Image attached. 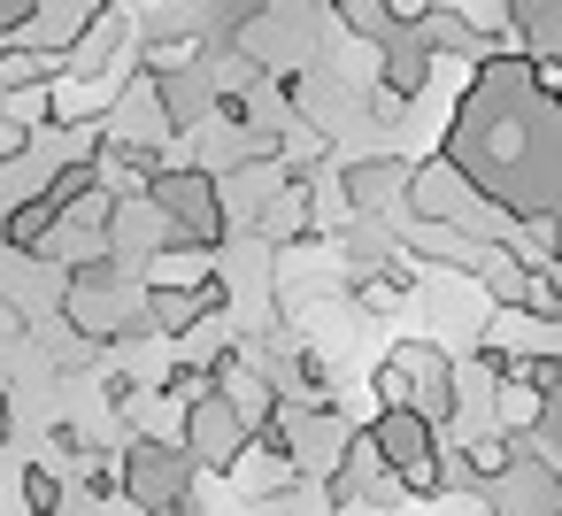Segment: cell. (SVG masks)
<instances>
[{
  "label": "cell",
  "mask_w": 562,
  "mask_h": 516,
  "mask_svg": "<svg viewBox=\"0 0 562 516\" xmlns=\"http://www.w3.org/2000/svg\"><path fill=\"white\" fill-rule=\"evenodd\" d=\"M193 462L178 455V439H155V431H132L124 439V508L132 516H162L178 501H193Z\"/></svg>",
  "instance_id": "obj_1"
},
{
  "label": "cell",
  "mask_w": 562,
  "mask_h": 516,
  "mask_svg": "<svg viewBox=\"0 0 562 516\" xmlns=\"http://www.w3.org/2000/svg\"><path fill=\"white\" fill-rule=\"evenodd\" d=\"M255 447V431H247V416L224 401V393H209L201 408H186L178 416V455L193 462V470H216V478H232V462Z\"/></svg>",
  "instance_id": "obj_2"
},
{
  "label": "cell",
  "mask_w": 562,
  "mask_h": 516,
  "mask_svg": "<svg viewBox=\"0 0 562 516\" xmlns=\"http://www.w3.org/2000/svg\"><path fill=\"white\" fill-rule=\"evenodd\" d=\"M362 439L378 447V462L401 478V470H416V462H431L439 455V424L424 416V408H378L370 424H362Z\"/></svg>",
  "instance_id": "obj_3"
},
{
  "label": "cell",
  "mask_w": 562,
  "mask_h": 516,
  "mask_svg": "<svg viewBox=\"0 0 562 516\" xmlns=\"http://www.w3.org/2000/svg\"><path fill=\"white\" fill-rule=\"evenodd\" d=\"M508 47L524 63H562V0H508Z\"/></svg>",
  "instance_id": "obj_4"
},
{
  "label": "cell",
  "mask_w": 562,
  "mask_h": 516,
  "mask_svg": "<svg viewBox=\"0 0 562 516\" xmlns=\"http://www.w3.org/2000/svg\"><path fill=\"white\" fill-rule=\"evenodd\" d=\"M378 86H385V101H416L424 86H431V47L424 40H393L385 55H378Z\"/></svg>",
  "instance_id": "obj_5"
},
{
  "label": "cell",
  "mask_w": 562,
  "mask_h": 516,
  "mask_svg": "<svg viewBox=\"0 0 562 516\" xmlns=\"http://www.w3.org/2000/svg\"><path fill=\"white\" fill-rule=\"evenodd\" d=\"M301 478H293V462L285 455H270V447H247L239 462H232V493H247V501H285Z\"/></svg>",
  "instance_id": "obj_6"
},
{
  "label": "cell",
  "mask_w": 562,
  "mask_h": 516,
  "mask_svg": "<svg viewBox=\"0 0 562 516\" xmlns=\"http://www.w3.org/2000/svg\"><path fill=\"white\" fill-rule=\"evenodd\" d=\"M24 508H32V516H63V508H70L55 462H24Z\"/></svg>",
  "instance_id": "obj_7"
},
{
  "label": "cell",
  "mask_w": 562,
  "mask_h": 516,
  "mask_svg": "<svg viewBox=\"0 0 562 516\" xmlns=\"http://www.w3.org/2000/svg\"><path fill=\"white\" fill-rule=\"evenodd\" d=\"M47 447H55L63 462H86V455H93V447H86V431H78L70 416H55V424H47Z\"/></svg>",
  "instance_id": "obj_8"
},
{
  "label": "cell",
  "mask_w": 562,
  "mask_h": 516,
  "mask_svg": "<svg viewBox=\"0 0 562 516\" xmlns=\"http://www.w3.org/2000/svg\"><path fill=\"white\" fill-rule=\"evenodd\" d=\"M9 424H16V408H9V385H0V447H9Z\"/></svg>",
  "instance_id": "obj_9"
}]
</instances>
